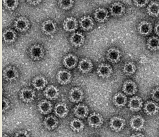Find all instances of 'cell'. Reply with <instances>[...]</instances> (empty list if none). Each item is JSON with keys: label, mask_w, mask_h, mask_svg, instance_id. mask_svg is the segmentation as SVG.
<instances>
[{"label": "cell", "mask_w": 159, "mask_h": 137, "mask_svg": "<svg viewBox=\"0 0 159 137\" xmlns=\"http://www.w3.org/2000/svg\"><path fill=\"white\" fill-rule=\"evenodd\" d=\"M89 113V107L84 104H79L74 109V114L77 118L83 119L88 117Z\"/></svg>", "instance_id": "obj_23"}, {"label": "cell", "mask_w": 159, "mask_h": 137, "mask_svg": "<svg viewBox=\"0 0 159 137\" xmlns=\"http://www.w3.org/2000/svg\"><path fill=\"white\" fill-rule=\"evenodd\" d=\"M3 41L7 44H12L17 39V34L16 31L12 28H7L3 31L2 34Z\"/></svg>", "instance_id": "obj_31"}, {"label": "cell", "mask_w": 159, "mask_h": 137, "mask_svg": "<svg viewBox=\"0 0 159 137\" xmlns=\"http://www.w3.org/2000/svg\"><path fill=\"white\" fill-rule=\"evenodd\" d=\"M14 27L20 32H25L30 27V22L29 19L24 16L17 18L14 22Z\"/></svg>", "instance_id": "obj_4"}, {"label": "cell", "mask_w": 159, "mask_h": 137, "mask_svg": "<svg viewBox=\"0 0 159 137\" xmlns=\"http://www.w3.org/2000/svg\"><path fill=\"white\" fill-rule=\"evenodd\" d=\"M43 125L47 130L53 131L59 125V120L53 115H49L44 118V121H43Z\"/></svg>", "instance_id": "obj_29"}, {"label": "cell", "mask_w": 159, "mask_h": 137, "mask_svg": "<svg viewBox=\"0 0 159 137\" xmlns=\"http://www.w3.org/2000/svg\"><path fill=\"white\" fill-rule=\"evenodd\" d=\"M55 114L57 117L64 118L66 117L69 113V108L66 104L64 102L58 103L55 105L54 108Z\"/></svg>", "instance_id": "obj_22"}, {"label": "cell", "mask_w": 159, "mask_h": 137, "mask_svg": "<svg viewBox=\"0 0 159 137\" xmlns=\"http://www.w3.org/2000/svg\"><path fill=\"white\" fill-rule=\"evenodd\" d=\"M139 33L142 36H148L153 31L152 24L148 21H142L137 27Z\"/></svg>", "instance_id": "obj_20"}, {"label": "cell", "mask_w": 159, "mask_h": 137, "mask_svg": "<svg viewBox=\"0 0 159 137\" xmlns=\"http://www.w3.org/2000/svg\"><path fill=\"white\" fill-rule=\"evenodd\" d=\"M113 73L112 67L108 64L102 63L97 68V75L102 78H108Z\"/></svg>", "instance_id": "obj_14"}, {"label": "cell", "mask_w": 159, "mask_h": 137, "mask_svg": "<svg viewBox=\"0 0 159 137\" xmlns=\"http://www.w3.org/2000/svg\"><path fill=\"white\" fill-rule=\"evenodd\" d=\"M93 17L94 19L98 23H104L109 18V12L108 11L103 8L100 7L96 9L94 13H93Z\"/></svg>", "instance_id": "obj_19"}, {"label": "cell", "mask_w": 159, "mask_h": 137, "mask_svg": "<svg viewBox=\"0 0 159 137\" xmlns=\"http://www.w3.org/2000/svg\"><path fill=\"white\" fill-rule=\"evenodd\" d=\"M85 38L84 36L79 32H74L71 35L70 41L71 44L75 47H80L84 44Z\"/></svg>", "instance_id": "obj_25"}, {"label": "cell", "mask_w": 159, "mask_h": 137, "mask_svg": "<svg viewBox=\"0 0 159 137\" xmlns=\"http://www.w3.org/2000/svg\"><path fill=\"white\" fill-rule=\"evenodd\" d=\"M79 24L75 18L68 17L63 21L62 26L64 30L66 32H74L79 27Z\"/></svg>", "instance_id": "obj_9"}, {"label": "cell", "mask_w": 159, "mask_h": 137, "mask_svg": "<svg viewBox=\"0 0 159 137\" xmlns=\"http://www.w3.org/2000/svg\"><path fill=\"white\" fill-rule=\"evenodd\" d=\"M109 12L112 16L120 17L125 14V7L124 4L120 2H115L111 5Z\"/></svg>", "instance_id": "obj_15"}, {"label": "cell", "mask_w": 159, "mask_h": 137, "mask_svg": "<svg viewBox=\"0 0 159 137\" xmlns=\"http://www.w3.org/2000/svg\"><path fill=\"white\" fill-rule=\"evenodd\" d=\"M79 25L84 31H89L92 30L94 26V21L93 18L90 16H84L81 17L79 21Z\"/></svg>", "instance_id": "obj_26"}, {"label": "cell", "mask_w": 159, "mask_h": 137, "mask_svg": "<svg viewBox=\"0 0 159 137\" xmlns=\"http://www.w3.org/2000/svg\"><path fill=\"white\" fill-rule=\"evenodd\" d=\"M2 137H10L8 135H7L5 133H3L2 134Z\"/></svg>", "instance_id": "obj_45"}, {"label": "cell", "mask_w": 159, "mask_h": 137, "mask_svg": "<svg viewBox=\"0 0 159 137\" xmlns=\"http://www.w3.org/2000/svg\"><path fill=\"white\" fill-rule=\"evenodd\" d=\"M130 126L136 131H140L145 126V120L140 115H135L130 120Z\"/></svg>", "instance_id": "obj_8"}, {"label": "cell", "mask_w": 159, "mask_h": 137, "mask_svg": "<svg viewBox=\"0 0 159 137\" xmlns=\"http://www.w3.org/2000/svg\"><path fill=\"white\" fill-rule=\"evenodd\" d=\"M56 79L61 85H67L71 82L72 75L69 71L62 69L57 72Z\"/></svg>", "instance_id": "obj_11"}, {"label": "cell", "mask_w": 159, "mask_h": 137, "mask_svg": "<svg viewBox=\"0 0 159 137\" xmlns=\"http://www.w3.org/2000/svg\"><path fill=\"white\" fill-rule=\"evenodd\" d=\"M3 76L6 81L12 82L16 81L19 77V72L15 67L11 66L3 70Z\"/></svg>", "instance_id": "obj_5"}, {"label": "cell", "mask_w": 159, "mask_h": 137, "mask_svg": "<svg viewBox=\"0 0 159 137\" xmlns=\"http://www.w3.org/2000/svg\"><path fill=\"white\" fill-rule=\"evenodd\" d=\"M133 2L136 6L139 8H142L149 3V1L148 0H134Z\"/></svg>", "instance_id": "obj_40"}, {"label": "cell", "mask_w": 159, "mask_h": 137, "mask_svg": "<svg viewBox=\"0 0 159 137\" xmlns=\"http://www.w3.org/2000/svg\"><path fill=\"white\" fill-rule=\"evenodd\" d=\"M59 89L53 85L47 86L44 91V96L49 100H53L58 98L59 96Z\"/></svg>", "instance_id": "obj_21"}, {"label": "cell", "mask_w": 159, "mask_h": 137, "mask_svg": "<svg viewBox=\"0 0 159 137\" xmlns=\"http://www.w3.org/2000/svg\"><path fill=\"white\" fill-rule=\"evenodd\" d=\"M122 91L126 95L133 96L138 91V87H137L136 83L134 81L131 80H127L123 83Z\"/></svg>", "instance_id": "obj_10"}, {"label": "cell", "mask_w": 159, "mask_h": 137, "mask_svg": "<svg viewBox=\"0 0 159 137\" xmlns=\"http://www.w3.org/2000/svg\"><path fill=\"white\" fill-rule=\"evenodd\" d=\"M84 98V92L79 88H73L69 91V99L71 102L79 103Z\"/></svg>", "instance_id": "obj_12"}, {"label": "cell", "mask_w": 159, "mask_h": 137, "mask_svg": "<svg viewBox=\"0 0 159 137\" xmlns=\"http://www.w3.org/2000/svg\"><path fill=\"white\" fill-rule=\"evenodd\" d=\"M146 46L151 51H157L159 50V38L157 36L150 37L147 41Z\"/></svg>", "instance_id": "obj_34"}, {"label": "cell", "mask_w": 159, "mask_h": 137, "mask_svg": "<svg viewBox=\"0 0 159 137\" xmlns=\"http://www.w3.org/2000/svg\"><path fill=\"white\" fill-rule=\"evenodd\" d=\"M151 96L155 102H159V87H157L152 90L151 92Z\"/></svg>", "instance_id": "obj_38"}, {"label": "cell", "mask_w": 159, "mask_h": 137, "mask_svg": "<svg viewBox=\"0 0 159 137\" xmlns=\"http://www.w3.org/2000/svg\"><path fill=\"white\" fill-rule=\"evenodd\" d=\"M112 102L116 107H123L127 103V98L124 93L117 92L114 95Z\"/></svg>", "instance_id": "obj_30"}, {"label": "cell", "mask_w": 159, "mask_h": 137, "mask_svg": "<svg viewBox=\"0 0 159 137\" xmlns=\"http://www.w3.org/2000/svg\"><path fill=\"white\" fill-rule=\"evenodd\" d=\"M90 127L92 128H99L103 124L104 119L98 113H93L89 115L87 119Z\"/></svg>", "instance_id": "obj_6"}, {"label": "cell", "mask_w": 159, "mask_h": 137, "mask_svg": "<svg viewBox=\"0 0 159 137\" xmlns=\"http://www.w3.org/2000/svg\"><path fill=\"white\" fill-rule=\"evenodd\" d=\"M41 2H42L41 0H29V1H27V3H29V4L31 5H33V6L38 5Z\"/></svg>", "instance_id": "obj_42"}, {"label": "cell", "mask_w": 159, "mask_h": 137, "mask_svg": "<svg viewBox=\"0 0 159 137\" xmlns=\"http://www.w3.org/2000/svg\"><path fill=\"white\" fill-rule=\"evenodd\" d=\"M10 107H11L10 101L7 98L3 97V98H2V111L4 112L7 110H8L10 108Z\"/></svg>", "instance_id": "obj_39"}, {"label": "cell", "mask_w": 159, "mask_h": 137, "mask_svg": "<svg viewBox=\"0 0 159 137\" xmlns=\"http://www.w3.org/2000/svg\"><path fill=\"white\" fill-rule=\"evenodd\" d=\"M3 5L9 11H14L17 9L19 5L18 0H3Z\"/></svg>", "instance_id": "obj_36"}, {"label": "cell", "mask_w": 159, "mask_h": 137, "mask_svg": "<svg viewBox=\"0 0 159 137\" xmlns=\"http://www.w3.org/2000/svg\"><path fill=\"white\" fill-rule=\"evenodd\" d=\"M38 110L42 114H48L52 111L53 105L51 102L48 100H42L37 105Z\"/></svg>", "instance_id": "obj_27"}, {"label": "cell", "mask_w": 159, "mask_h": 137, "mask_svg": "<svg viewBox=\"0 0 159 137\" xmlns=\"http://www.w3.org/2000/svg\"><path fill=\"white\" fill-rule=\"evenodd\" d=\"M92 137H98V136H92Z\"/></svg>", "instance_id": "obj_46"}, {"label": "cell", "mask_w": 159, "mask_h": 137, "mask_svg": "<svg viewBox=\"0 0 159 137\" xmlns=\"http://www.w3.org/2000/svg\"><path fill=\"white\" fill-rule=\"evenodd\" d=\"M147 12L148 15L151 17L159 16V2H151L147 7Z\"/></svg>", "instance_id": "obj_33"}, {"label": "cell", "mask_w": 159, "mask_h": 137, "mask_svg": "<svg viewBox=\"0 0 159 137\" xmlns=\"http://www.w3.org/2000/svg\"><path fill=\"white\" fill-rule=\"evenodd\" d=\"M41 31L46 36H52L57 31V26L53 20L48 19L42 23Z\"/></svg>", "instance_id": "obj_7"}, {"label": "cell", "mask_w": 159, "mask_h": 137, "mask_svg": "<svg viewBox=\"0 0 159 137\" xmlns=\"http://www.w3.org/2000/svg\"><path fill=\"white\" fill-rule=\"evenodd\" d=\"M78 69L81 73L87 74L92 71L93 69V63L90 59L83 58L79 62Z\"/></svg>", "instance_id": "obj_28"}, {"label": "cell", "mask_w": 159, "mask_h": 137, "mask_svg": "<svg viewBox=\"0 0 159 137\" xmlns=\"http://www.w3.org/2000/svg\"><path fill=\"white\" fill-rule=\"evenodd\" d=\"M48 80L42 75L36 76L32 80L33 88L38 91H41L47 87Z\"/></svg>", "instance_id": "obj_24"}, {"label": "cell", "mask_w": 159, "mask_h": 137, "mask_svg": "<svg viewBox=\"0 0 159 137\" xmlns=\"http://www.w3.org/2000/svg\"><path fill=\"white\" fill-rule=\"evenodd\" d=\"M130 137H145V136L141 133H136L133 134Z\"/></svg>", "instance_id": "obj_44"}, {"label": "cell", "mask_w": 159, "mask_h": 137, "mask_svg": "<svg viewBox=\"0 0 159 137\" xmlns=\"http://www.w3.org/2000/svg\"><path fill=\"white\" fill-rule=\"evenodd\" d=\"M29 54L33 61H40L44 58L45 49L42 45L35 44L31 45L29 49Z\"/></svg>", "instance_id": "obj_1"}, {"label": "cell", "mask_w": 159, "mask_h": 137, "mask_svg": "<svg viewBox=\"0 0 159 137\" xmlns=\"http://www.w3.org/2000/svg\"><path fill=\"white\" fill-rule=\"evenodd\" d=\"M14 137H30V133L25 130H20L16 133Z\"/></svg>", "instance_id": "obj_41"}, {"label": "cell", "mask_w": 159, "mask_h": 137, "mask_svg": "<svg viewBox=\"0 0 159 137\" xmlns=\"http://www.w3.org/2000/svg\"><path fill=\"white\" fill-rule=\"evenodd\" d=\"M122 71L125 75L127 76H131L136 73V66L134 62H127L123 66Z\"/></svg>", "instance_id": "obj_35"}, {"label": "cell", "mask_w": 159, "mask_h": 137, "mask_svg": "<svg viewBox=\"0 0 159 137\" xmlns=\"http://www.w3.org/2000/svg\"><path fill=\"white\" fill-rule=\"evenodd\" d=\"M106 58L108 62L112 63H116L121 60V53L120 50L117 48H111L107 50Z\"/></svg>", "instance_id": "obj_13"}, {"label": "cell", "mask_w": 159, "mask_h": 137, "mask_svg": "<svg viewBox=\"0 0 159 137\" xmlns=\"http://www.w3.org/2000/svg\"><path fill=\"white\" fill-rule=\"evenodd\" d=\"M126 124L125 120L121 117H112L109 122L110 128L114 132H120L124 129Z\"/></svg>", "instance_id": "obj_2"}, {"label": "cell", "mask_w": 159, "mask_h": 137, "mask_svg": "<svg viewBox=\"0 0 159 137\" xmlns=\"http://www.w3.org/2000/svg\"><path fill=\"white\" fill-rule=\"evenodd\" d=\"M143 111L148 116H153L159 112V105L153 100H148L143 105Z\"/></svg>", "instance_id": "obj_18"}, {"label": "cell", "mask_w": 159, "mask_h": 137, "mask_svg": "<svg viewBox=\"0 0 159 137\" xmlns=\"http://www.w3.org/2000/svg\"><path fill=\"white\" fill-rule=\"evenodd\" d=\"M62 63L68 69H74L79 64L78 58L74 54H68L64 57Z\"/></svg>", "instance_id": "obj_17"}, {"label": "cell", "mask_w": 159, "mask_h": 137, "mask_svg": "<svg viewBox=\"0 0 159 137\" xmlns=\"http://www.w3.org/2000/svg\"><path fill=\"white\" fill-rule=\"evenodd\" d=\"M154 31H155V34L159 36V22H158V23L155 25V28H154Z\"/></svg>", "instance_id": "obj_43"}, {"label": "cell", "mask_w": 159, "mask_h": 137, "mask_svg": "<svg viewBox=\"0 0 159 137\" xmlns=\"http://www.w3.org/2000/svg\"><path fill=\"white\" fill-rule=\"evenodd\" d=\"M74 1L73 0H60L59 1V6L62 10L68 11L73 7Z\"/></svg>", "instance_id": "obj_37"}, {"label": "cell", "mask_w": 159, "mask_h": 137, "mask_svg": "<svg viewBox=\"0 0 159 137\" xmlns=\"http://www.w3.org/2000/svg\"><path fill=\"white\" fill-rule=\"evenodd\" d=\"M70 127L73 131L79 133L84 129V124L81 119L76 118L70 121Z\"/></svg>", "instance_id": "obj_32"}, {"label": "cell", "mask_w": 159, "mask_h": 137, "mask_svg": "<svg viewBox=\"0 0 159 137\" xmlns=\"http://www.w3.org/2000/svg\"><path fill=\"white\" fill-rule=\"evenodd\" d=\"M128 107L129 110L132 112L140 111L143 107L142 99L137 96L131 97L129 101Z\"/></svg>", "instance_id": "obj_16"}, {"label": "cell", "mask_w": 159, "mask_h": 137, "mask_svg": "<svg viewBox=\"0 0 159 137\" xmlns=\"http://www.w3.org/2000/svg\"><path fill=\"white\" fill-rule=\"evenodd\" d=\"M20 99L24 103H31L34 100L36 97L35 91L30 88H24L20 91Z\"/></svg>", "instance_id": "obj_3"}]
</instances>
